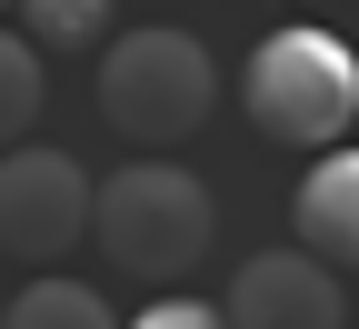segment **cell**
I'll use <instances>...</instances> for the list:
<instances>
[{
    "label": "cell",
    "mask_w": 359,
    "mask_h": 329,
    "mask_svg": "<svg viewBox=\"0 0 359 329\" xmlns=\"http://www.w3.org/2000/svg\"><path fill=\"white\" fill-rule=\"evenodd\" d=\"M90 229L140 290H190V269L219 250V200L170 160H130L110 170V190H90Z\"/></svg>",
    "instance_id": "obj_1"
},
{
    "label": "cell",
    "mask_w": 359,
    "mask_h": 329,
    "mask_svg": "<svg viewBox=\"0 0 359 329\" xmlns=\"http://www.w3.org/2000/svg\"><path fill=\"white\" fill-rule=\"evenodd\" d=\"M240 110H250L259 140L339 150L349 120H359V51H349V40H330V30H309V20L269 30L259 51H250V70H240Z\"/></svg>",
    "instance_id": "obj_2"
},
{
    "label": "cell",
    "mask_w": 359,
    "mask_h": 329,
    "mask_svg": "<svg viewBox=\"0 0 359 329\" xmlns=\"http://www.w3.org/2000/svg\"><path fill=\"white\" fill-rule=\"evenodd\" d=\"M219 110V60L200 51L190 30H120L110 60H100V120L130 140V150H170V140H190L200 120Z\"/></svg>",
    "instance_id": "obj_3"
},
{
    "label": "cell",
    "mask_w": 359,
    "mask_h": 329,
    "mask_svg": "<svg viewBox=\"0 0 359 329\" xmlns=\"http://www.w3.org/2000/svg\"><path fill=\"white\" fill-rule=\"evenodd\" d=\"M80 229H90V170L70 150L11 140V160H0V250L50 269L60 250H80Z\"/></svg>",
    "instance_id": "obj_4"
},
{
    "label": "cell",
    "mask_w": 359,
    "mask_h": 329,
    "mask_svg": "<svg viewBox=\"0 0 359 329\" xmlns=\"http://www.w3.org/2000/svg\"><path fill=\"white\" fill-rule=\"evenodd\" d=\"M219 319H230V329H339L349 300H339V269H330V260H309V250H259V260H240Z\"/></svg>",
    "instance_id": "obj_5"
},
{
    "label": "cell",
    "mask_w": 359,
    "mask_h": 329,
    "mask_svg": "<svg viewBox=\"0 0 359 329\" xmlns=\"http://www.w3.org/2000/svg\"><path fill=\"white\" fill-rule=\"evenodd\" d=\"M290 229H299L309 260L359 269V140H349V150H320V160L299 170V190H290Z\"/></svg>",
    "instance_id": "obj_6"
},
{
    "label": "cell",
    "mask_w": 359,
    "mask_h": 329,
    "mask_svg": "<svg viewBox=\"0 0 359 329\" xmlns=\"http://www.w3.org/2000/svg\"><path fill=\"white\" fill-rule=\"evenodd\" d=\"M0 329H120L110 319V300L90 290V279H60V269H40L30 290L0 309Z\"/></svg>",
    "instance_id": "obj_7"
},
{
    "label": "cell",
    "mask_w": 359,
    "mask_h": 329,
    "mask_svg": "<svg viewBox=\"0 0 359 329\" xmlns=\"http://www.w3.org/2000/svg\"><path fill=\"white\" fill-rule=\"evenodd\" d=\"M11 11H20L30 51H90V40H110V0H11Z\"/></svg>",
    "instance_id": "obj_8"
},
{
    "label": "cell",
    "mask_w": 359,
    "mask_h": 329,
    "mask_svg": "<svg viewBox=\"0 0 359 329\" xmlns=\"http://www.w3.org/2000/svg\"><path fill=\"white\" fill-rule=\"evenodd\" d=\"M40 100H50V90H40V51H30L20 30H0V150H11V140H30Z\"/></svg>",
    "instance_id": "obj_9"
},
{
    "label": "cell",
    "mask_w": 359,
    "mask_h": 329,
    "mask_svg": "<svg viewBox=\"0 0 359 329\" xmlns=\"http://www.w3.org/2000/svg\"><path fill=\"white\" fill-rule=\"evenodd\" d=\"M120 329H230V319H219V300H200V290H160L140 319H120Z\"/></svg>",
    "instance_id": "obj_10"
},
{
    "label": "cell",
    "mask_w": 359,
    "mask_h": 329,
    "mask_svg": "<svg viewBox=\"0 0 359 329\" xmlns=\"http://www.w3.org/2000/svg\"><path fill=\"white\" fill-rule=\"evenodd\" d=\"M0 11H11V0H0Z\"/></svg>",
    "instance_id": "obj_11"
}]
</instances>
